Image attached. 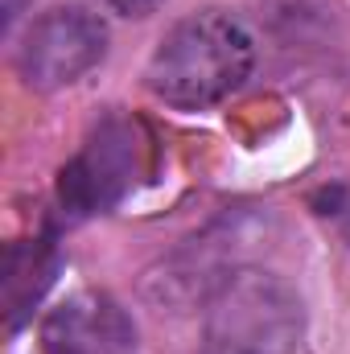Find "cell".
Listing matches in <instances>:
<instances>
[{
    "instance_id": "obj_1",
    "label": "cell",
    "mask_w": 350,
    "mask_h": 354,
    "mask_svg": "<svg viewBox=\"0 0 350 354\" xmlns=\"http://www.w3.org/2000/svg\"><path fill=\"white\" fill-rule=\"evenodd\" d=\"M256 71V37L252 29L223 12L206 8L157 41L149 66H145V87L169 107H210L243 87Z\"/></svg>"
},
{
    "instance_id": "obj_2",
    "label": "cell",
    "mask_w": 350,
    "mask_h": 354,
    "mask_svg": "<svg viewBox=\"0 0 350 354\" xmlns=\"http://www.w3.org/2000/svg\"><path fill=\"white\" fill-rule=\"evenodd\" d=\"M202 309V354H301L305 346V305L268 268H235Z\"/></svg>"
},
{
    "instance_id": "obj_3",
    "label": "cell",
    "mask_w": 350,
    "mask_h": 354,
    "mask_svg": "<svg viewBox=\"0 0 350 354\" xmlns=\"http://www.w3.org/2000/svg\"><path fill=\"white\" fill-rule=\"evenodd\" d=\"M107 54V29L103 21L87 8H50L42 12L21 46H17V71L33 91H58L71 87L87 75L91 66H99Z\"/></svg>"
},
{
    "instance_id": "obj_4",
    "label": "cell",
    "mask_w": 350,
    "mask_h": 354,
    "mask_svg": "<svg viewBox=\"0 0 350 354\" xmlns=\"http://www.w3.org/2000/svg\"><path fill=\"white\" fill-rule=\"evenodd\" d=\"M252 243L248 218L243 214H227L223 223H214L210 231L185 239L169 260L153 268L145 276V297L153 305H169V309H190V305H206L210 292L235 272L243 268L239 252Z\"/></svg>"
},
{
    "instance_id": "obj_5",
    "label": "cell",
    "mask_w": 350,
    "mask_h": 354,
    "mask_svg": "<svg viewBox=\"0 0 350 354\" xmlns=\"http://www.w3.org/2000/svg\"><path fill=\"white\" fill-rule=\"evenodd\" d=\"M136 161H140V149H136L132 124L120 115L103 120L83 145V153L58 177L62 214L66 218H91V214L120 206L136 181Z\"/></svg>"
},
{
    "instance_id": "obj_6",
    "label": "cell",
    "mask_w": 350,
    "mask_h": 354,
    "mask_svg": "<svg viewBox=\"0 0 350 354\" xmlns=\"http://www.w3.org/2000/svg\"><path fill=\"white\" fill-rule=\"evenodd\" d=\"M140 334L132 313L107 292H75L42 322L46 354H136Z\"/></svg>"
},
{
    "instance_id": "obj_7",
    "label": "cell",
    "mask_w": 350,
    "mask_h": 354,
    "mask_svg": "<svg viewBox=\"0 0 350 354\" xmlns=\"http://www.w3.org/2000/svg\"><path fill=\"white\" fill-rule=\"evenodd\" d=\"M107 8H116V12H124V17H149V12H157L165 0H103Z\"/></svg>"
},
{
    "instance_id": "obj_8",
    "label": "cell",
    "mask_w": 350,
    "mask_h": 354,
    "mask_svg": "<svg viewBox=\"0 0 350 354\" xmlns=\"http://www.w3.org/2000/svg\"><path fill=\"white\" fill-rule=\"evenodd\" d=\"M326 206H330V210H322V214H330V218H338V223L350 227V194L347 189H330V194H326Z\"/></svg>"
}]
</instances>
